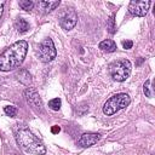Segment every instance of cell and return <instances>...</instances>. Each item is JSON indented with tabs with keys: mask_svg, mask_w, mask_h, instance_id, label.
I'll return each instance as SVG.
<instances>
[{
	"mask_svg": "<svg viewBox=\"0 0 155 155\" xmlns=\"http://www.w3.org/2000/svg\"><path fill=\"white\" fill-rule=\"evenodd\" d=\"M61 104H62V102H61L59 98H53V99H51L48 102V108L54 110V111H57V110L61 109Z\"/></svg>",
	"mask_w": 155,
	"mask_h": 155,
	"instance_id": "cell-16",
	"label": "cell"
},
{
	"mask_svg": "<svg viewBox=\"0 0 155 155\" xmlns=\"http://www.w3.org/2000/svg\"><path fill=\"white\" fill-rule=\"evenodd\" d=\"M4 5H5V1H0V18H1V15L4 11Z\"/></svg>",
	"mask_w": 155,
	"mask_h": 155,
	"instance_id": "cell-21",
	"label": "cell"
},
{
	"mask_svg": "<svg viewBox=\"0 0 155 155\" xmlns=\"http://www.w3.org/2000/svg\"><path fill=\"white\" fill-rule=\"evenodd\" d=\"M18 5H19L23 10H25V11H30V10H33V7H34V2H33L31 0H19V1H18Z\"/></svg>",
	"mask_w": 155,
	"mask_h": 155,
	"instance_id": "cell-15",
	"label": "cell"
},
{
	"mask_svg": "<svg viewBox=\"0 0 155 155\" xmlns=\"http://www.w3.org/2000/svg\"><path fill=\"white\" fill-rule=\"evenodd\" d=\"M58 19H59V25L64 30H71L78 22V15L71 7H65L61 11Z\"/></svg>",
	"mask_w": 155,
	"mask_h": 155,
	"instance_id": "cell-6",
	"label": "cell"
},
{
	"mask_svg": "<svg viewBox=\"0 0 155 155\" xmlns=\"http://www.w3.org/2000/svg\"><path fill=\"white\" fill-rule=\"evenodd\" d=\"M24 94H25L27 102H28L34 109L42 110V102H41V98H40V96L38 94V92H36L34 88H28V90H25Z\"/></svg>",
	"mask_w": 155,
	"mask_h": 155,
	"instance_id": "cell-8",
	"label": "cell"
},
{
	"mask_svg": "<svg viewBox=\"0 0 155 155\" xmlns=\"http://www.w3.org/2000/svg\"><path fill=\"white\" fill-rule=\"evenodd\" d=\"M107 29L109 34H115L116 31V25H115V19H114V15H111L107 22Z\"/></svg>",
	"mask_w": 155,
	"mask_h": 155,
	"instance_id": "cell-14",
	"label": "cell"
},
{
	"mask_svg": "<svg viewBox=\"0 0 155 155\" xmlns=\"http://www.w3.org/2000/svg\"><path fill=\"white\" fill-rule=\"evenodd\" d=\"M15 28L17 29L18 33H25L29 29V23L25 19H23V18L19 17V18H17L15 21Z\"/></svg>",
	"mask_w": 155,
	"mask_h": 155,
	"instance_id": "cell-12",
	"label": "cell"
},
{
	"mask_svg": "<svg viewBox=\"0 0 155 155\" xmlns=\"http://www.w3.org/2000/svg\"><path fill=\"white\" fill-rule=\"evenodd\" d=\"M16 76L17 79L23 84V85H29L31 82V75L29 74V71L27 69H19L17 73H16Z\"/></svg>",
	"mask_w": 155,
	"mask_h": 155,
	"instance_id": "cell-10",
	"label": "cell"
},
{
	"mask_svg": "<svg viewBox=\"0 0 155 155\" xmlns=\"http://www.w3.org/2000/svg\"><path fill=\"white\" fill-rule=\"evenodd\" d=\"M131 103V98L127 93H117L110 97L103 105V113L108 116L117 113L119 110L126 108Z\"/></svg>",
	"mask_w": 155,
	"mask_h": 155,
	"instance_id": "cell-3",
	"label": "cell"
},
{
	"mask_svg": "<svg viewBox=\"0 0 155 155\" xmlns=\"http://www.w3.org/2000/svg\"><path fill=\"white\" fill-rule=\"evenodd\" d=\"M16 139L21 148L27 153L36 155H44L46 153V148L41 140H39V138L27 128H21L16 133Z\"/></svg>",
	"mask_w": 155,
	"mask_h": 155,
	"instance_id": "cell-2",
	"label": "cell"
},
{
	"mask_svg": "<svg viewBox=\"0 0 155 155\" xmlns=\"http://www.w3.org/2000/svg\"><path fill=\"white\" fill-rule=\"evenodd\" d=\"M131 69H132V64L128 59H117L109 65L110 76L119 82L125 81L130 76Z\"/></svg>",
	"mask_w": 155,
	"mask_h": 155,
	"instance_id": "cell-4",
	"label": "cell"
},
{
	"mask_svg": "<svg viewBox=\"0 0 155 155\" xmlns=\"http://www.w3.org/2000/svg\"><path fill=\"white\" fill-rule=\"evenodd\" d=\"M150 1L149 0H142V1H131L128 5V11L130 13H132L133 16L137 17H143L147 15L149 6H150Z\"/></svg>",
	"mask_w": 155,
	"mask_h": 155,
	"instance_id": "cell-7",
	"label": "cell"
},
{
	"mask_svg": "<svg viewBox=\"0 0 155 155\" xmlns=\"http://www.w3.org/2000/svg\"><path fill=\"white\" fill-rule=\"evenodd\" d=\"M28 51V44L24 40L16 41L0 53V71H10L18 68Z\"/></svg>",
	"mask_w": 155,
	"mask_h": 155,
	"instance_id": "cell-1",
	"label": "cell"
},
{
	"mask_svg": "<svg viewBox=\"0 0 155 155\" xmlns=\"http://www.w3.org/2000/svg\"><path fill=\"white\" fill-rule=\"evenodd\" d=\"M4 111L7 116H11V117H15L17 115V108L13 107V105H7L4 108Z\"/></svg>",
	"mask_w": 155,
	"mask_h": 155,
	"instance_id": "cell-17",
	"label": "cell"
},
{
	"mask_svg": "<svg viewBox=\"0 0 155 155\" xmlns=\"http://www.w3.org/2000/svg\"><path fill=\"white\" fill-rule=\"evenodd\" d=\"M150 84H151V81H150V80H147L145 84H144V86H143V92H144V94H145L148 98H151V97H153Z\"/></svg>",
	"mask_w": 155,
	"mask_h": 155,
	"instance_id": "cell-18",
	"label": "cell"
},
{
	"mask_svg": "<svg viewBox=\"0 0 155 155\" xmlns=\"http://www.w3.org/2000/svg\"><path fill=\"white\" fill-rule=\"evenodd\" d=\"M59 1H40L39 6L45 11V12H50L52 10H54L56 7H58Z\"/></svg>",
	"mask_w": 155,
	"mask_h": 155,
	"instance_id": "cell-13",
	"label": "cell"
},
{
	"mask_svg": "<svg viewBox=\"0 0 155 155\" xmlns=\"http://www.w3.org/2000/svg\"><path fill=\"white\" fill-rule=\"evenodd\" d=\"M51 131H52V133H58V132H59V131H61V128H59V127H58V126H53V127H52V130H51Z\"/></svg>",
	"mask_w": 155,
	"mask_h": 155,
	"instance_id": "cell-20",
	"label": "cell"
},
{
	"mask_svg": "<svg viewBox=\"0 0 155 155\" xmlns=\"http://www.w3.org/2000/svg\"><path fill=\"white\" fill-rule=\"evenodd\" d=\"M99 48L105 52H114L116 50V44L113 40L107 39V40H103L99 42Z\"/></svg>",
	"mask_w": 155,
	"mask_h": 155,
	"instance_id": "cell-11",
	"label": "cell"
},
{
	"mask_svg": "<svg viewBox=\"0 0 155 155\" xmlns=\"http://www.w3.org/2000/svg\"><path fill=\"white\" fill-rule=\"evenodd\" d=\"M122 46H124V48H126V50H130V48H132V46H133V42H132L131 40H127V41H124V42H122Z\"/></svg>",
	"mask_w": 155,
	"mask_h": 155,
	"instance_id": "cell-19",
	"label": "cell"
},
{
	"mask_svg": "<svg viewBox=\"0 0 155 155\" xmlns=\"http://www.w3.org/2000/svg\"><path fill=\"white\" fill-rule=\"evenodd\" d=\"M36 54L39 56L40 61L44 62V63L53 61L56 58L57 51H56V47H54V44H53L52 39H50V38L44 39V41L38 46Z\"/></svg>",
	"mask_w": 155,
	"mask_h": 155,
	"instance_id": "cell-5",
	"label": "cell"
},
{
	"mask_svg": "<svg viewBox=\"0 0 155 155\" xmlns=\"http://www.w3.org/2000/svg\"><path fill=\"white\" fill-rule=\"evenodd\" d=\"M101 136L98 133H84L79 140H78V145L82 147V148H87V147H91L93 144H96L98 140H99Z\"/></svg>",
	"mask_w": 155,
	"mask_h": 155,
	"instance_id": "cell-9",
	"label": "cell"
}]
</instances>
